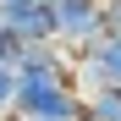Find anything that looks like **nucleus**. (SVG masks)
Here are the masks:
<instances>
[{
	"label": "nucleus",
	"instance_id": "1",
	"mask_svg": "<svg viewBox=\"0 0 121 121\" xmlns=\"http://www.w3.org/2000/svg\"><path fill=\"white\" fill-rule=\"evenodd\" d=\"M11 105H17V66L0 60V110H11Z\"/></svg>",
	"mask_w": 121,
	"mask_h": 121
}]
</instances>
